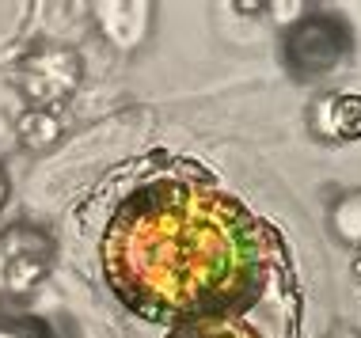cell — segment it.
<instances>
[{
  "label": "cell",
  "instance_id": "obj_1",
  "mask_svg": "<svg viewBox=\"0 0 361 338\" xmlns=\"http://www.w3.org/2000/svg\"><path fill=\"white\" fill-rule=\"evenodd\" d=\"M114 296L156 323L243 320L274 277V244L213 182L156 179L122 198L103 232Z\"/></svg>",
  "mask_w": 361,
  "mask_h": 338
},
{
  "label": "cell",
  "instance_id": "obj_2",
  "mask_svg": "<svg viewBox=\"0 0 361 338\" xmlns=\"http://www.w3.org/2000/svg\"><path fill=\"white\" fill-rule=\"evenodd\" d=\"M80 84V57L65 46H46L31 54L19 69V88L31 99V107L54 111L76 92Z\"/></svg>",
  "mask_w": 361,
  "mask_h": 338
},
{
  "label": "cell",
  "instance_id": "obj_3",
  "mask_svg": "<svg viewBox=\"0 0 361 338\" xmlns=\"http://www.w3.org/2000/svg\"><path fill=\"white\" fill-rule=\"evenodd\" d=\"M50 270V239L42 232L16 225L0 236V289L23 296L46 277Z\"/></svg>",
  "mask_w": 361,
  "mask_h": 338
},
{
  "label": "cell",
  "instance_id": "obj_4",
  "mask_svg": "<svg viewBox=\"0 0 361 338\" xmlns=\"http://www.w3.org/2000/svg\"><path fill=\"white\" fill-rule=\"evenodd\" d=\"M350 50V38H346V27L335 23L331 15H305L289 35V46H286V57L297 73H331L338 61L346 57Z\"/></svg>",
  "mask_w": 361,
  "mask_h": 338
},
{
  "label": "cell",
  "instance_id": "obj_5",
  "mask_svg": "<svg viewBox=\"0 0 361 338\" xmlns=\"http://www.w3.org/2000/svg\"><path fill=\"white\" fill-rule=\"evenodd\" d=\"M92 12L99 31L118 50H137L152 23V4H145V0H99Z\"/></svg>",
  "mask_w": 361,
  "mask_h": 338
},
{
  "label": "cell",
  "instance_id": "obj_6",
  "mask_svg": "<svg viewBox=\"0 0 361 338\" xmlns=\"http://www.w3.org/2000/svg\"><path fill=\"white\" fill-rule=\"evenodd\" d=\"M308 125L327 141L361 137V99L357 95H319L316 107L308 111Z\"/></svg>",
  "mask_w": 361,
  "mask_h": 338
},
{
  "label": "cell",
  "instance_id": "obj_7",
  "mask_svg": "<svg viewBox=\"0 0 361 338\" xmlns=\"http://www.w3.org/2000/svg\"><path fill=\"white\" fill-rule=\"evenodd\" d=\"M16 141L31 152H46L61 141V118L54 111H42V107H23L16 122Z\"/></svg>",
  "mask_w": 361,
  "mask_h": 338
},
{
  "label": "cell",
  "instance_id": "obj_8",
  "mask_svg": "<svg viewBox=\"0 0 361 338\" xmlns=\"http://www.w3.org/2000/svg\"><path fill=\"white\" fill-rule=\"evenodd\" d=\"M331 232L338 244L361 251V190H350L331 206Z\"/></svg>",
  "mask_w": 361,
  "mask_h": 338
},
{
  "label": "cell",
  "instance_id": "obj_9",
  "mask_svg": "<svg viewBox=\"0 0 361 338\" xmlns=\"http://www.w3.org/2000/svg\"><path fill=\"white\" fill-rule=\"evenodd\" d=\"M168 338H262L259 327L243 323V320H194L171 327Z\"/></svg>",
  "mask_w": 361,
  "mask_h": 338
},
{
  "label": "cell",
  "instance_id": "obj_10",
  "mask_svg": "<svg viewBox=\"0 0 361 338\" xmlns=\"http://www.w3.org/2000/svg\"><path fill=\"white\" fill-rule=\"evenodd\" d=\"M19 114H23V111L12 103V95L0 92V156L19 144V141H16V122H19Z\"/></svg>",
  "mask_w": 361,
  "mask_h": 338
},
{
  "label": "cell",
  "instance_id": "obj_11",
  "mask_svg": "<svg viewBox=\"0 0 361 338\" xmlns=\"http://www.w3.org/2000/svg\"><path fill=\"white\" fill-rule=\"evenodd\" d=\"M270 8V19L281 27H297L300 19L308 15V4L305 0H274V4H267Z\"/></svg>",
  "mask_w": 361,
  "mask_h": 338
},
{
  "label": "cell",
  "instance_id": "obj_12",
  "mask_svg": "<svg viewBox=\"0 0 361 338\" xmlns=\"http://www.w3.org/2000/svg\"><path fill=\"white\" fill-rule=\"evenodd\" d=\"M0 338H42V334H35L31 327H23V323H4L0 327Z\"/></svg>",
  "mask_w": 361,
  "mask_h": 338
},
{
  "label": "cell",
  "instance_id": "obj_13",
  "mask_svg": "<svg viewBox=\"0 0 361 338\" xmlns=\"http://www.w3.org/2000/svg\"><path fill=\"white\" fill-rule=\"evenodd\" d=\"M324 338H361V331H354V327H335V331H327Z\"/></svg>",
  "mask_w": 361,
  "mask_h": 338
},
{
  "label": "cell",
  "instance_id": "obj_14",
  "mask_svg": "<svg viewBox=\"0 0 361 338\" xmlns=\"http://www.w3.org/2000/svg\"><path fill=\"white\" fill-rule=\"evenodd\" d=\"M0 201H4V179H0Z\"/></svg>",
  "mask_w": 361,
  "mask_h": 338
},
{
  "label": "cell",
  "instance_id": "obj_15",
  "mask_svg": "<svg viewBox=\"0 0 361 338\" xmlns=\"http://www.w3.org/2000/svg\"><path fill=\"white\" fill-rule=\"evenodd\" d=\"M357 277H361V258H357Z\"/></svg>",
  "mask_w": 361,
  "mask_h": 338
}]
</instances>
